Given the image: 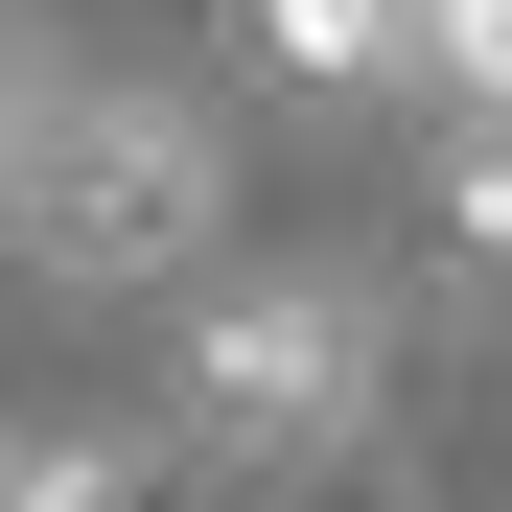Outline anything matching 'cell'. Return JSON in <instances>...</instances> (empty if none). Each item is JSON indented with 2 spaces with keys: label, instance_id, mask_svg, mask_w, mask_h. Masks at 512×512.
<instances>
[{
  "label": "cell",
  "instance_id": "6da1fadb",
  "mask_svg": "<svg viewBox=\"0 0 512 512\" xmlns=\"http://www.w3.org/2000/svg\"><path fill=\"white\" fill-rule=\"evenodd\" d=\"M0 256L70 280V303L210 280V117H163L117 70H70L47 24H0Z\"/></svg>",
  "mask_w": 512,
  "mask_h": 512
},
{
  "label": "cell",
  "instance_id": "7a4b0ae2",
  "mask_svg": "<svg viewBox=\"0 0 512 512\" xmlns=\"http://www.w3.org/2000/svg\"><path fill=\"white\" fill-rule=\"evenodd\" d=\"M187 419L256 443V466H326L373 419V303L350 280H210L187 303Z\"/></svg>",
  "mask_w": 512,
  "mask_h": 512
},
{
  "label": "cell",
  "instance_id": "3957f363",
  "mask_svg": "<svg viewBox=\"0 0 512 512\" xmlns=\"http://www.w3.org/2000/svg\"><path fill=\"white\" fill-rule=\"evenodd\" d=\"M256 47H280L303 94H396L419 70V0H256Z\"/></svg>",
  "mask_w": 512,
  "mask_h": 512
},
{
  "label": "cell",
  "instance_id": "277c9868",
  "mask_svg": "<svg viewBox=\"0 0 512 512\" xmlns=\"http://www.w3.org/2000/svg\"><path fill=\"white\" fill-rule=\"evenodd\" d=\"M443 233H466V256H512V140H489V117H443Z\"/></svg>",
  "mask_w": 512,
  "mask_h": 512
},
{
  "label": "cell",
  "instance_id": "5b68a950",
  "mask_svg": "<svg viewBox=\"0 0 512 512\" xmlns=\"http://www.w3.org/2000/svg\"><path fill=\"white\" fill-rule=\"evenodd\" d=\"M0 512H117V443H0Z\"/></svg>",
  "mask_w": 512,
  "mask_h": 512
}]
</instances>
